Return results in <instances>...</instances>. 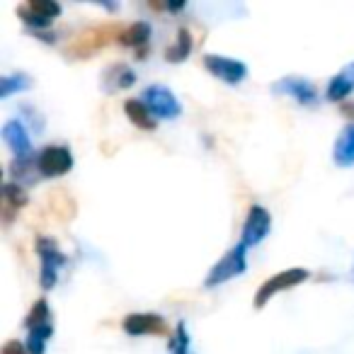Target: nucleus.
I'll return each mask as SVG.
<instances>
[{
	"label": "nucleus",
	"mask_w": 354,
	"mask_h": 354,
	"mask_svg": "<svg viewBox=\"0 0 354 354\" xmlns=\"http://www.w3.org/2000/svg\"><path fill=\"white\" fill-rule=\"evenodd\" d=\"M17 15L32 27H49V22L54 20L56 15H61V6L59 3H51V0H30L22 8H17Z\"/></svg>",
	"instance_id": "obj_9"
},
{
	"label": "nucleus",
	"mask_w": 354,
	"mask_h": 354,
	"mask_svg": "<svg viewBox=\"0 0 354 354\" xmlns=\"http://www.w3.org/2000/svg\"><path fill=\"white\" fill-rule=\"evenodd\" d=\"M124 30H127V27H124L122 22H100V25L88 27V30L78 32V35L68 41L66 56H68V59H80V61L90 59L93 54L102 51L104 46L122 39Z\"/></svg>",
	"instance_id": "obj_1"
},
{
	"label": "nucleus",
	"mask_w": 354,
	"mask_h": 354,
	"mask_svg": "<svg viewBox=\"0 0 354 354\" xmlns=\"http://www.w3.org/2000/svg\"><path fill=\"white\" fill-rule=\"evenodd\" d=\"M151 39V27L146 25V22H133V25H129L127 30H124L122 35V44L124 46H143L146 41Z\"/></svg>",
	"instance_id": "obj_18"
},
{
	"label": "nucleus",
	"mask_w": 354,
	"mask_h": 354,
	"mask_svg": "<svg viewBox=\"0 0 354 354\" xmlns=\"http://www.w3.org/2000/svg\"><path fill=\"white\" fill-rule=\"evenodd\" d=\"M73 167V156L66 146H46L37 156V170L44 177H59Z\"/></svg>",
	"instance_id": "obj_4"
},
{
	"label": "nucleus",
	"mask_w": 354,
	"mask_h": 354,
	"mask_svg": "<svg viewBox=\"0 0 354 354\" xmlns=\"http://www.w3.org/2000/svg\"><path fill=\"white\" fill-rule=\"evenodd\" d=\"M335 162L337 165H354V124L342 129V133L335 141Z\"/></svg>",
	"instance_id": "obj_16"
},
{
	"label": "nucleus",
	"mask_w": 354,
	"mask_h": 354,
	"mask_svg": "<svg viewBox=\"0 0 354 354\" xmlns=\"http://www.w3.org/2000/svg\"><path fill=\"white\" fill-rule=\"evenodd\" d=\"M15 78H17V75H6V78H3V88H0V95H3V97H10L15 90L30 88V80H27L25 75H22L20 80H15Z\"/></svg>",
	"instance_id": "obj_22"
},
{
	"label": "nucleus",
	"mask_w": 354,
	"mask_h": 354,
	"mask_svg": "<svg viewBox=\"0 0 354 354\" xmlns=\"http://www.w3.org/2000/svg\"><path fill=\"white\" fill-rule=\"evenodd\" d=\"M245 248L243 243H238V245H233L231 250L226 252V255L221 257V260L216 262V265L212 267V272H209L207 281H204V286H218V284H226L228 279H233V277H241L243 272H245Z\"/></svg>",
	"instance_id": "obj_3"
},
{
	"label": "nucleus",
	"mask_w": 354,
	"mask_h": 354,
	"mask_svg": "<svg viewBox=\"0 0 354 354\" xmlns=\"http://www.w3.org/2000/svg\"><path fill=\"white\" fill-rule=\"evenodd\" d=\"M310 277L308 270H304V267H291V270H281L277 272L274 277H270V279L265 281V284L257 289L255 294V308H262V306L267 304V301L272 299V296L281 294V291L286 289H294V286L304 284L306 279Z\"/></svg>",
	"instance_id": "obj_2"
},
{
	"label": "nucleus",
	"mask_w": 354,
	"mask_h": 354,
	"mask_svg": "<svg viewBox=\"0 0 354 354\" xmlns=\"http://www.w3.org/2000/svg\"><path fill=\"white\" fill-rule=\"evenodd\" d=\"M3 141L15 153L17 160H25L32 153V141H30V136H27L25 127H22L17 119H12V122H8L6 127H3Z\"/></svg>",
	"instance_id": "obj_12"
},
{
	"label": "nucleus",
	"mask_w": 354,
	"mask_h": 354,
	"mask_svg": "<svg viewBox=\"0 0 354 354\" xmlns=\"http://www.w3.org/2000/svg\"><path fill=\"white\" fill-rule=\"evenodd\" d=\"M204 68L214 75V78L223 80L228 85H238L248 75V66L238 59H228V56L209 54L204 56Z\"/></svg>",
	"instance_id": "obj_5"
},
{
	"label": "nucleus",
	"mask_w": 354,
	"mask_h": 354,
	"mask_svg": "<svg viewBox=\"0 0 354 354\" xmlns=\"http://www.w3.org/2000/svg\"><path fill=\"white\" fill-rule=\"evenodd\" d=\"M272 216L265 207H250L248 218L243 223V245H257L260 241H265V236L270 233Z\"/></svg>",
	"instance_id": "obj_11"
},
{
	"label": "nucleus",
	"mask_w": 354,
	"mask_h": 354,
	"mask_svg": "<svg viewBox=\"0 0 354 354\" xmlns=\"http://www.w3.org/2000/svg\"><path fill=\"white\" fill-rule=\"evenodd\" d=\"M25 325H27V330H30V333L41 330V328H49V304H46L44 299L35 301L30 315L25 318Z\"/></svg>",
	"instance_id": "obj_19"
},
{
	"label": "nucleus",
	"mask_w": 354,
	"mask_h": 354,
	"mask_svg": "<svg viewBox=\"0 0 354 354\" xmlns=\"http://www.w3.org/2000/svg\"><path fill=\"white\" fill-rule=\"evenodd\" d=\"M46 209H49V214L59 223H71L78 216V202L64 187H54L46 192Z\"/></svg>",
	"instance_id": "obj_10"
},
{
	"label": "nucleus",
	"mask_w": 354,
	"mask_h": 354,
	"mask_svg": "<svg viewBox=\"0 0 354 354\" xmlns=\"http://www.w3.org/2000/svg\"><path fill=\"white\" fill-rule=\"evenodd\" d=\"M0 354H30V349H27V344L20 342V339H8V342L0 347Z\"/></svg>",
	"instance_id": "obj_24"
},
{
	"label": "nucleus",
	"mask_w": 354,
	"mask_h": 354,
	"mask_svg": "<svg viewBox=\"0 0 354 354\" xmlns=\"http://www.w3.org/2000/svg\"><path fill=\"white\" fill-rule=\"evenodd\" d=\"M143 102L151 109L153 117H162V119H175L177 114L183 112L177 97L162 85H151V88L143 93Z\"/></svg>",
	"instance_id": "obj_7"
},
{
	"label": "nucleus",
	"mask_w": 354,
	"mask_h": 354,
	"mask_svg": "<svg viewBox=\"0 0 354 354\" xmlns=\"http://www.w3.org/2000/svg\"><path fill=\"white\" fill-rule=\"evenodd\" d=\"M124 112H127L129 122L136 129H143V131H153L156 129V117L151 114V109L146 107L143 100H127L124 102Z\"/></svg>",
	"instance_id": "obj_15"
},
{
	"label": "nucleus",
	"mask_w": 354,
	"mask_h": 354,
	"mask_svg": "<svg viewBox=\"0 0 354 354\" xmlns=\"http://www.w3.org/2000/svg\"><path fill=\"white\" fill-rule=\"evenodd\" d=\"M27 204V192L15 183H6L3 185V223H10L15 218V214L20 212Z\"/></svg>",
	"instance_id": "obj_14"
},
{
	"label": "nucleus",
	"mask_w": 354,
	"mask_h": 354,
	"mask_svg": "<svg viewBox=\"0 0 354 354\" xmlns=\"http://www.w3.org/2000/svg\"><path fill=\"white\" fill-rule=\"evenodd\" d=\"M352 93H354V64H349V66H344L335 78H330L325 97L333 100V102H342V100H347Z\"/></svg>",
	"instance_id": "obj_13"
},
{
	"label": "nucleus",
	"mask_w": 354,
	"mask_h": 354,
	"mask_svg": "<svg viewBox=\"0 0 354 354\" xmlns=\"http://www.w3.org/2000/svg\"><path fill=\"white\" fill-rule=\"evenodd\" d=\"M37 252H39L41 260V272H39V281L44 289H51L56 284V277H59V267L66 262V257L56 250V243L49 238H39L37 241Z\"/></svg>",
	"instance_id": "obj_6"
},
{
	"label": "nucleus",
	"mask_w": 354,
	"mask_h": 354,
	"mask_svg": "<svg viewBox=\"0 0 354 354\" xmlns=\"http://www.w3.org/2000/svg\"><path fill=\"white\" fill-rule=\"evenodd\" d=\"M109 73H114V88H112V90L129 88V85H133V80H136L133 71L129 68V66H124V64L112 66V68H109Z\"/></svg>",
	"instance_id": "obj_21"
},
{
	"label": "nucleus",
	"mask_w": 354,
	"mask_h": 354,
	"mask_svg": "<svg viewBox=\"0 0 354 354\" xmlns=\"http://www.w3.org/2000/svg\"><path fill=\"white\" fill-rule=\"evenodd\" d=\"M122 328L129 335H158V337H167L172 333L170 325L156 313H129L122 320Z\"/></svg>",
	"instance_id": "obj_8"
},
{
	"label": "nucleus",
	"mask_w": 354,
	"mask_h": 354,
	"mask_svg": "<svg viewBox=\"0 0 354 354\" xmlns=\"http://www.w3.org/2000/svg\"><path fill=\"white\" fill-rule=\"evenodd\" d=\"M187 347H189V337H187V333H185V325L180 323L175 330V337H172V342H170V349H172V354H187Z\"/></svg>",
	"instance_id": "obj_23"
},
{
	"label": "nucleus",
	"mask_w": 354,
	"mask_h": 354,
	"mask_svg": "<svg viewBox=\"0 0 354 354\" xmlns=\"http://www.w3.org/2000/svg\"><path fill=\"white\" fill-rule=\"evenodd\" d=\"M192 46H194L192 32H189L187 27H180V30H177L175 44H172L170 49L165 51V61H170V64H180V61H185L189 56Z\"/></svg>",
	"instance_id": "obj_17"
},
{
	"label": "nucleus",
	"mask_w": 354,
	"mask_h": 354,
	"mask_svg": "<svg viewBox=\"0 0 354 354\" xmlns=\"http://www.w3.org/2000/svg\"><path fill=\"white\" fill-rule=\"evenodd\" d=\"M279 88L289 90V93L294 95V97L299 100V102H304V104L313 102V97H315L313 85L306 83V80H299V78H289V80H284V83H281Z\"/></svg>",
	"instance_id": "obj_20"
}]
</instances>
